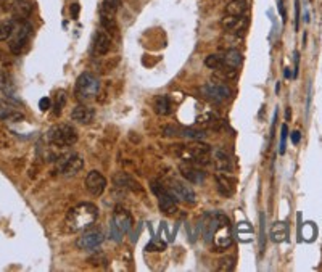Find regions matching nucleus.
I'll list each match as a JSON object with an SVG mask.
<instances>
[{
    "mask_svg": "<svg viewBox=\"0 0 322 272\" xmlns=\"http://www.w3.org/2000/svg\"><path fill=\"white\" fill-rule=\"evenodd\" d=\"M211 244L216 251H222L232 245L230 221L226 215H222V213H218V221H216V227H214L213 237H211Z\"/></svg>",
    "mask_w": 322,
    "mask_h": 272,
    "instance_id": "39448f33",
    "label": "nucleus"
},
{
    "mask_svg": "<svg viewBox=\"0 0 322 272\" xmlns=\"http://www.w3.org/2000/svg\"><path fill=\"white\" fill-rule=\"evenodd\" d=\"M85 187L94 197H100L106 189V179L99 171H91L85 177Z\"/></svg>",
    "mask_w": 322,
    "mask_h": 272,
    "instance_id": "4468645a",
    "label": "nucleus"
},
{
    "mask_svg": "<svg viewBox=\"0 0 322 272\" xmlns=\"http://www.w3.org/2000/svg\"><path fill=\"white\" fill-rule=\"evenodd\" d=\"M248 10V4L247 0H230V2L226 5V15H232V16H243Z\"/></svg>",
    "mask_w": 322,
    "mask_h": 272,
    "instance_id": "b1692460",
    "label": "nucleus"
},
{
    "mask_svg": "<svg viewBox=\"0 0 322 272\" xmlns=\"http://www.w3.org/2000/svg\"><path fill=\"white\" fill-rule=\"evenodd\" d=\"M152 190L155 195L158 197V205L160 209L164 213L166 216H174L178 215V203H175V198L171 195V193L166 190V187L163 186V182H152Z\"/></svg>",
    "mask_w": 322,
    "mask_h": 272,
    "instance_id": "9d476101",
    "label": "nucleus"
},
{
    "mask_svg": "<svg viewBox=\"0 0 322 272\" xmlns=\"http://www.w3.org/2000/svg\"><path fill=\"white\" fill-rule=\"evenodd\" d=\"M121 0H103L100 5V13H110V15H116V12L120 10Z\"/></svg>",
    "mask_w": 322,
    "mask_h": 272,
    "instance_id": "cd10ccee",
    "label": "nucleus"
},
{
    "mask_svg": "<svg viewBox=\"0 0 322 272\" xmlns=\"http://www.w3.org/2000/svg\"><path fill=\"white\" fill-rule=\"evenodd\" d=\"M288 235V227L285 222H276L274 226L271 229V237L272 241H276V244H282L284 240H287Z\"/></svg>",
    "mask_w": 322,
    "mask_h": 272,
    "instance_id": "393cba45",
    "label": "nucleus"
},
{
    "mask_svg": "<svg viewBox=\"0 0 322 272\" xmlns=\"http://www.w3.org/2000/svg\"><path fill=\"white\" fill-rule=\"evenodd\" d=\"M132 224L134 219L131 213L123 206H116L110 222V238L114 241H121L123 237L132 229Z\"/></svg>",
    "mask_w": 322,
    "mask_h": 272,
    "instance_id": "7ed1b4c3",
    "label": "nucleus"
},
{
    "mask_svg": "<svg viewBox=\"0 0 322 272\" xmlns=\"http://www.w3.org/2000/svg\"><path fill=\"white\" fill-rule=\"evenodd\" d=\"M113 182H114V186L120 187V189L131 190V192H137V193H143V189H142L140 184L135 180L131 176V174H128V172H118V174H114Z\"/></svg>",
    "mask_w": 322,
    "mask_h": 272,
    "instance_id": "f3484780",
    "label": "nucleus"
},
{
    "mask_svg": "<svg viewBox=\"0 0 322 272\" xmlns=\"http://www.w3.org/2000/svg\"><path fill=\"white\" fill-rule=\"evenodd\" d=\"M251 234H253V229L250 226H247V222H242L239 226V240L248 241L251 238Z\"/></svg>",
    "mask_w": 322,
    "mask_h": 272,
    "instance_id": "473e14b6",
    "label": "nucleus"
},
{
    "mask_svg": "<svg viewBox=\"0 0 322 272\" xmlns=\"http://www.w3.org/2000/svg\"><path fill=\"white\" fill-rule=\"evenodd\" d=\"M163 186L175 200L187 203V205H195L197 203V193L193 192L187 180H182L178 177H168L163 182Z\"/></svg>",
    "mask_w": 322,
    "mask_h": 272,
    "instance_id": "423d86ee",
    "label": "nucleus"
},
{
    "mask_svg": "<svg viewBox=\"0 0 322 272\" xmlns=\"http://www.w3.org/2000/svg\"><path fill=\"white\" fill-rule=\"evenodd\" d=\"M240 16H232V15H224V18L221 19V26L224 27V31H230V29L236 26V23H237V19H239Z\"/></svg>",
    "mask_w": 322,
    "mask_h": 272,
    "instance_id": "f704fd0d",
    "label": "nucleus"
},
{
    "mask_svg": "<svg viewBox=\"0 0 322 272\" xmlns=\"http://www.w3.org/2000/svg\"><path fill=\"white\" fill-rule=\"evenodd\" d=\"M195 123H197L203 129H218L221 119L214 111H204L198 116L197 119H195Z\"/></svg>",
    "mask_w": 322,
    "mask_h": 272,
    "instance_id": "412c9836",
    "label": "nucleus"
},
{
    "mask_svg": "<svg viewBox=\"0 0 322 272\" xmlns=\"http://www.w3.org/2000/svg\"><path fill=\"white\" fill-rule=\"evenodd\" d=\"M111 48V39L105 31H97L94 37V52L97 55H106Z\"/></svg>",
    "mask_w": 322,
    "mask_h": 272,
    "instance_id": "aec40b11",
    "label": "nucleus"
},
{
    "mask_svg": "<svg viewBox=\"0 0 322 272\" xmlns=\"http://www.w3.org/2000/svg\"><path fill=\"white\" fill-rule=\"evenodd\" d=\"M100 23L102 26L106 29V31H116L118 29V24H116V18L114 15H110V13H100Z\"/></svg>",
    "mask_w": 322,
    "mask_h": 272,
    "instance_id": "c85d7f7f",
    "label": "nucleus"
},
{
    "mask_svg": "<svg viewBox=\"0 0 322 272\" xmlns=\"http://www.w3.org/2000/svg\"><path fill=\"white\" fill-rule=\"evenodd\" d=\"M221 42H227V44H224L222 47H226L227 50H230V48H237L239 47V44L242 42V39L237 36V34H230V33H227L226 36H224V39Z\"/></svg>",
    "mask_w": 322,
    "mask_h": 272,
    "instance_id": "7c9ffc66",
    "label": "nucleus"
},
{
    "mask_svg": "<svg viewBox=\"0 0 322 272\" xmlns=\"http://www.w3.org/2000/svg\"><path fill=\"white\" fill-rule=\"evenodd\" d=\"M84 168V160L81 155L77 153H68L63 155V157L58 158L55 171L60 174V176H76L77 172H81V169Z\"/></svg>",
    "mask_w": 322,
    "mask_h": 272,
    "instance_id": "1a4fd4ad",
    "label": "nucleus"
},
{
    "mask_svg": "<svg viewBox=\"0 0 322 272\" xmlns=\"http://www.w3.org/2000/svg\"><path fill=\"white\" fill-rule=\"evenodd\" d=\"M94 116H95V111L87 105H77L71 111L73 121L79 123V124H91L94 121Z\"/></svg>",
    "mask_w": 322,
    "mask_h": 272,
    "instance_id": "6ab92c4d",
    "label": "nucleus"
},
{
    "mask_svg": "<svg viewBox=\"0 0 322 272\" xmlns=\"http://www.w3.org/2000/svg\"><path fill=\"white\" fill-rule=\"evenodd\" d=\"M8 85H10V76L7 73H4V71H0V90L7 92Z\"/></svg>",
    "mask_w": 322,
    "mask_h": 272,
    "instance_id": "4c0bfd02",
    "label": "nucleus"
},
{
    "mask_svg": "<svg viewBox=\"0 0 322 272\" xmlns=\"http://www.w3.org/2000/svg\"><path fill=\"white\" fill-rule=\"evenodd\" d=\"M179 171L182 174V177L190 184H200L201 186V184L207 180V172H204L203 169H200L197 164H190V163L181 164Z\"/></svg>",
    "mask_w": 322,
    "mask_h": 272,
    "instance_id": "2eb2a0df",
    "label": "nucleus"
},
{
    "mask_svg": "<svg viewBox=\"0 0 322 272\" xmlns=\"http://www.w3.org/2000/svg\"><path fill=\"white\" fill-rule=\"evenodd\" d=\"M155 111L161 116H166L172 111V102L168 95H160L157 97V100H155Z\"/></svg>",
    "mask_w": 322,
    "mask_h": 272,
    "instance_id": "a878e982",
    "label": "nucleus"
},
{
    "mask_svg": "<svg viewBox=\"0 0 322 272\" xmlns=\"http://www.w3.org/2000/svg\"><path fill=\"white\" fill-rule=\"evenodd\" d=\"M0 110H2L0 111V119H4V121H23L24 119V114L18 110L16 105L5 103Z\"/></svg>",
    "mask_w": 322,
    "mask_h": 272,
    "instance_id": "4be33fe9",
    "label": "nucleus"
},
{
    "mask_svg": "<svg viewBox=\"0 0 322 272\" xmlns=\"http://www.w3.org/2000/svg\"><path fill=\"white\" fill-rule=\"evenodd\" d=\"M284 76L287 77V79H288V77H291V76H294V73H291V71H290V68H285V71H284Z\"/></svg>",
    "mask_w": 322,
    "mask_h": 272,
    "instance_id": "a18cd8bd",
    "label": "nucleus"
},
{
    "mask_svg": "<svg viewBox=\"0 0 322 272\" xmlns=\"http://www.w3.org/2000/svg\"><path fill=\"white\" fill-rule=\"evenodd\" d=\"M15 26H16L15 19H2V21H0V42H4L12 37Z\"/></svg>",
    "mask_w": 322,
    "mask_h": 272,
    "instance_id": "bb28decb",
    "label": "nucleus"
},
{
    "mask_svg": "<svg viewBox=\"0 0 322 272\" xmlns=\"http://www.w3.org/2000/svg\"><path fill=\"white\" fill-rule=\"evenodd\" d=\"M204 65H207L210 70L218 71V70H221V68L224 66L222 56L221 55H208L207 60H204Z\"/></svg>",
    "mask_w": 322,
    "mask_h": 272,
    "instance_id": "c756f323",
    "label": "nucleus"
},
{
    "mask_svg": "<svg viewBox=\"0 0 322 272\" xmlns=\"http://www.w3.org/2000/svg\"><path fill=\"white\" fill-rule=\"evenodd\" d=\"M300 139H301V134H300V131L291 132V143H294V145H298V143H300Z\"/></svg>",
    "mask_w": 322,
    "mask_h": 272,
    "instance_id": "37998d69",
    "label": "nucleus"
},
{
    "mask_svg": "<svg viewBox=\"0 0 322 272\" xmlns=\"http://www.w3.org/2000/svg\"><path fill=\"white\" fill-rule=\"evenodd\" d=\"M97 219H99V208L94 203H79L68 211L66 226L73 232H79L92 227Z\"/></svg>",
    "mask_w": 322,
    "mask_h": 272,
    "instance_id": "f03ea898",
    "label": "nucleus"
},
{
    "mask_svg": "<svg viewBox=\"0 0 322 272\" xmlns=\"http://www.w3.org/2000/svg\"><path fill=\"white\" fill-rule=\"evenodd\" d=\"M216 184H218V190H219V193H221L222 197L229 198V197L233 195V193H236V186H233V184H236V180L230 179L227 176V172L216 174Z\"/></svg>",
    "mask_w": 322,
    "mask_h": 272,
    "instance_id": "a211bd4d",
    "label": "nucleus"
},
{
    "mask_svg": "<svg viewBox=\"0 0 322 272\" xmlns=\"http://www.w3.org/2000/svg\"><path fill=\"white\" fill-rule=\"evenodd\" d=\"M171 153L197 166H207L211 163V148L207 143H200V140H193V143L171 145Z\"/></svg>",
    "mask_w": 322,
    "mask_h": 272,
    "instance_id": "f257e3e1",
    "label": "nucleus"
},
{
    "mask_svg": "<svg viewBox=\"0 0 322 272\" xmlns=\"http://www.w3.org/2000/svg\"><path fill=\"white\" fill-rule=\"evenodd\" d=\"M295 29H300V0H295Z\"/></svg>",
    "mask_w": 322,
    "mask_h": 272,
    "instance_id": "a19ab883",
    "label": "nucleus"
},
{
    "mask_svg": "<svg viewBox=\"0 0 322 272\" xmlns=\"http://www.w3.org/2000/svg\"><path fill=\"white\" fill-rule=\"evenodd\" d=\"M163 134L168 137H181L185 140H203L204 132L195 128H184V126H164Z\"/></svg>",
    "mask_w": 322,
    "mask_h": 272,
    "instance_id": "f8f14e48",
    "label": "nucleus"
},
{
    "mask_svg": "<svg viewBox=\"0 0 322 272\" xmlns=\"http://www.w3.org/2000/svg\"><path fill=\"white\" fill-rule=\"evenodd\" d=\"M236 269V258L233 256H226V258H222L221 261H219V266H218V270H226V272H229V270H233Z\"/></svg>",
    "mask_w": 322,
    "mask_h": 272,
    "instance_id": "2f4dec72",
    "label": "nucleus"
},
{
    "mask_svg": "<svg viewBox=\"0 0 322 272\" xmlns=\"http://www.w3.org/2000/svg\"><path fill=\"white\" fill-rule=\"evenodd\" d=\"M31 34H33V24L29 21H21L18 23L15 26V31L12 34V37H10V50H12V53L15 55H19L24 47L27 45L29 39H31Z\"/></svg>",
    "mask_w": 322,
    "mask_h": 272,
    "instance_id": "6e6552de",
    "label": "nucleus"
},
{
    "mask_svg": "<svg viewBox=\"0 0 322 272\" xmlns=\"http://www.w3.org/2000/svg\"><path fill=\"white\" fill-rule=\"evenodd\" d=\"M103 234L100 230H84L81 237L77 238L76 247L82 251H94L95 248H99L103 241Z\"/></svg>",
    "mask_w": 322,
    "mask_h": 272,
    "instance_id": "ddd939ff",
    "label": "nucleus"
},
{
    "mask_svg": "<svg viewBox=\"0 0 322 272\" xmlns=\"http://www.w3.org/2000/svg\"><path fill=\"white\" fill-rule=\"evenodd\" d=\"M65 103H66V94H65L63 90L56 92V97H55V113H56V114H60V113H62Z\"/></svg>",
    "mask_w": 322,
    "mask_h": 272,
    "instance_id": "c9c22d12",
    "label": "nucleus"
},
{
    "mask_svg": "<svg viewBox=\"0 0 322 272\" xmlns=\"http://www.w3.org/2000/svg\"><path fill=\"white\" fill-rule=\"evenodd\" d=\"M279 10H280V16L282 18H284V21H285V19H287V15H285V10H284V4H282V0H279Z\"/></svg>",
    "mask_w": 322,
    "mask_h": 272,
    "instance_id": "c03bdc74",
    "label": "nucleus"
},
{
    "mask_svg": "<svg viewBox=\"0 0 322 272\" xmlns=\"http://www.w3.org/2000/svg\"><path fill=\"white\" fill-rule=\"evenodd\" d=\"M211 163L219 172H230L232 171V158L230 155L222 148L211 150Z\"/></svg>",
    "mask_w": 322,
    "mask_h": 272,
    "instance_id": "dca6fc26",
    "label": "nucleus"
},
{
    "mask_svg": "<svg viewBox=\"0 0 322 272\" xmlns=\"http://www.w3.org/2000/svg\"><path fill=\"white\" fill-rule=\"evenodd\" d=\"M221 56H222L224 66L236 68V70L242 65V62H243V56L239 52V48H230V50H226V53L221 55Z\"/></svg>",
    "mask_w": 322,
    "mask_h": 272,
    "instance_id": "5701e85b",
    "label": "nucleus"
},
{
    "mask_svg": "<svg viewBox=\"0 0 322 272\" xmlns=\"http://www.w3.org/2000/svg\"><path fill=\"white\" fill-rule=\"evenodd\" d=\"M287 137H288V126L284 124V126H282L280 145H279V153H280V155H284V153H285V142H287Z\"/></svg>",
    "mask_w": 322,
    "mask_h": 272,
    "instance_id": "e433bc0d",
    "label": "nucleus"
},
{
    "mask_svg": "<svg viewBox=\"0 0 322 272\" xmlns=\"http://www.w3.org/2000/svg\"><path fill=\"white\" fill-rule=\"evenodd\" d=\"M200 94L204 97V99H208L211 102H216V103H221V102L229 100L230 89L226 84H222L219 81H210V82L203 84L200 87Z\"/></svg>",
    "mask_w": 322,
    "mask_h": 272,
    "instance_id": "9b49d317",
    "label": "nucleus"
},
{
    "mask_svg": "<svg viewBox=\"0 0 322 272\" xmlns=\"http://www.w3.org/2000/svg\"><path fill=\"white\" fill-rule=\"evenodd\" d=\"M164 248H166L164 241H160V244H155V241H153V244H149L147 245V250L149 251H163Z\"/></svg>",
    "mask_w": 322,
    "mask_h": 272,
    "instance_id": "ea45409f",
    "label": "nucleus"
},
{
    "mask_svg": "<svg viewBox=\"0 0 322 272\" xmlns=\"http://www.w3.org/2000/svg\"><path fill=\"white\" fill-rule=\"evenodd\" d=\"M100 90L99 77L92 73H82L76 81V97L82 102L92 100Z\"/></svg>",
    "mask_w": 322,
    "mask_h": 272,
    "instance_id": "0eeeda50",
    "label": "nucleus"
},
{
    "mask_svg": "<svg viewBox=\"0 0 322 272\" xmlns=\"http://www.w3.org/2000/svg\"><path fill=\"white\" fill-rule=\"evenodd\" d=\"M316 234H317V229L311 224V222H306V224L303 226V229H301V235H303V238L308 240V241L313 240L316 237Z\"/></svg>",
    "mask_w": 322,
    "mask_h": 272,
    "instance_id": "72a5a7b5",
    "label": "nucleus"
},
{
    "mask_svg": "<svg viewBox=\"0 0 322 272\" xmlns=\"http://www.w3.org/2000/svg\"><path fill=\"white\" fill-rule=\"evenodd\" d=\"M70 13H71V18H73V19H77V16H79V5H77V4H73L71 8H70Z\"/></svg>",
    "mask_w": 322,
    "mask_h": 272,
    "instance_id": "79ce46f5",
    "label": "nucleus"
},
{
    "mask_svg": "<svg viewBox=\"0 0 322 272\" xmlns=\"http://www.w3.org/2000/svg\"><path fill=\"white\" fill-rule=\"evenodd\" d=\"M47 139L52 145H55V147H60V148L71 147V145L77 142V131L71 124H66V123L55 124L53 128H50V131L47 132Z\"/></svg>",
    "mask_w": 322,
    "mask_h": 272,
    "instance_id": "20e7f679",
    "label": "nucleus"
},
{
    "mask_svg": "<svg viewBox=\"0 0 322 272\" xmlns=\"http://www.w3.org/2000/svg\"><path fill=\"white\" fill-rule=\"evenodd\" d=\"M52 106V100L48 99V97H44V99L39 100V108H41L42 111H48Z\"/></svg>",
    "mask_w": 322,
    "mask_h": 272,
    "instance_id": "58836bf2",
    "label": "nucleus"
}]
</instances>
